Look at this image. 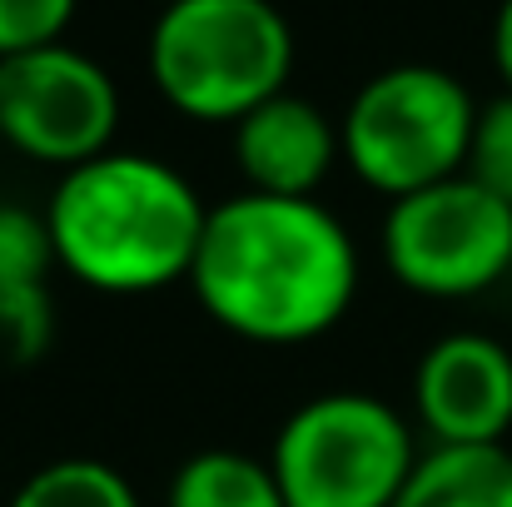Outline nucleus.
Returning <instances> with one entry per match:
<instances>
[{"label": "nucleus", "instance_id": "f257e3e1", "mask_svg": "<svg viewBox=\"0 0 512 507\" xmlns=\"http://www.w3.org/2000/svg\"><path fill=\"white\" fill-rule=\"evenodd\" d=\"M189 289L234 338L289 348L343 324L358 294V249L319 199L249 189L209 209Z\"/></svg>", "mask_w": 512, "mask_h": 507}, {"label": "nucleus", "instance_id": "f03ea898", "mask_svg": "<svg viewBox=\"0 0 512 507\" xmlns=\"http://www.w3.org/2000/svg\"><path fill=\"white\" fill-rule=\"evenodd\" d=\"M204 219L199 189L140 150L65 169L45 209L55 264L100 294H155L189 279Z\"/></svg>", "mask_w": 512, "mask_h": 507}, {"label": "nucleus", "instance_id": "7ed1b4c3", "mask_svg": "<svg viewBox=\"0 0 512 507\" xmlns=\"http://www.w3.org/2000/svg\"><path fill=\"white\" fill-rule=\"evenodd\" d=\"M294 30L274 0H170L150 30V80L179 115L239 125L289 90Z\"/></svg>", "mask_w": 512, "mask_h": 507}, {"label": "nucleus", "instance_id": "20e7f679", "mask_svg": "<svg viewBox=\"0 0 512 507\" xmlns=\"http://www.w3.org/2000/svg\"><path fill=\"white\" fill-rule=\"evenodd\" d=\"M478 125L473 90L443 65L378 70L343 110L339 145L348 169L388 194H418L468 169Z\"/></svg>", "mask_w": 512, "mask_h": 507}, {"label": "nucleus", "instance_id": "39448f33", "mask_svg": "<svg viewBox=\"0 0 512 507\" xmlns=\"http://www.w3.org/2000/svg\"><path fill=\"white\" fill-rule=\"evenodd\" d=\"M418 463L413 428L373 393L299 403L269 453L284 507H393Z\"/></svg>", "mask_w": 512, "mask_h": 507}, {"label": "nucleus", "instance_id": "423d86ee", "mask_svg": "<svg viewBox=\"0 0 512 507\" xmlns=\"http://www.w3.org/2000/svg\"><path fill=\"white\" fill-rule=\"evenodd\" d=\"M388 274L423 299H478L512 274V204L473 174H453L388 204Z\"/></svg>", "mask_w": 512, "mask_h": 507}, {"label": "nucleus", "instance_id": "0eeeda50", "mask_svg": "<svg viewBox=\"0 0 512 507\" xmlns=\"http://www.w3.org/2000/svg\"><path fill=\"white\" fill-rule=\"evenodd\" d=\"M120 90L110 70L70 45L0 60V140L35 165L75 169L110 150Z\"/></svg>", "mask_w": 512, "mask_h": 507}, {"label": "nucleus", "instance_id": "6e6552de", "mask_svg": "<svg viewBox=\"0 0 512 507\" xmlns=\"http://www.w3.org/2000/svg\"><path fill=\"white\" fill-rule=\"evenodd\" d=\"M413 408L433 443H503L512 428V348L493 334H443L413 373Z\"/></svg>", "mask_w": 512, "mask_h": 507}, {"label": "nucleus", "instance_id": "1a4fd4ad", "mask_svg": "<svg viewBox=\"0 0 512 507\" xmlns=\"http://www.w3.org/2000/svg\"><path fill=\"white\" fill-rule=\"evenodd\" d=\"M339 160V125L304 95L284 90L234 125V165L254 194L314 199Z\"/></svg>", "mask_w": 512, "mask_h": 507}, {"label": "nucleus", "instance_id": "9d476101", "mask_svg": "<svg viewBox=\"0 0 512 507\" xmlns=\"http://www.w3.org/2000/svg\"><path fill=\"white\" fill-rule=\"evenodd\" d=\"M393 507H512L508 443H433Z\"/></svg>", "mask_w": 512, "mask_h": 507}, {"label": "nucleus", "instance_id": "9b49d317", "mask_svg": "<svg viewBox=\"0 0 512 507\" xmlns=\"http://www.w3.org/2000/svg\"><path fill=\"white\" fill-rule=\"evenodd\" d=\"M170 507H284V493L264 458L234 448H204L179 463Z\"/></svg>", "mask_w": 512, "mask_h": 507}, {"label": "nucleus", "instance_id": "f8f14e48", "mask_svg": "<svg viewBox=\"0 0 512 507\" xmlns=\"http://www.w3.org/2000/svg\"><path fill=\"white\" fill-rule=\"evenodd\" d=\"M10 507H140L130 478L100 458H55L35 468Z\"/></svg>", "mask_w": 512, "mask_h": 507}, {"label": "nucleus", "instance_id": "ddd939ff", "mask_svg": "<svg viewBox=\"0 0 512 507\" xmlns=\"http://www.w3.org/2000/svg\"><path fill=\"white\" fill-rule=\"evenodd\" d=\"M55 343V304L45 284H0V363L30 368Z\"/></svg>", "mask_w": 512, "mask_h": 507}, {"label": "nucleus", "instance_id": "4468645a", "mask_svg": "<svg viewBox=\"0 0 512 507\" xmlns=\"http://www.w3.org/2000/svg\"><path fill=\"white\" fill-rule=\"evenodd\" d=\"M55 264L45 214L25 204H0V284H45Z\"/></svg>", "mask_w": 512, "mask_h": 507}, {"label": "nucleus", "instance_id": "2eb2a0df", "mask_svg": "<svg viewBox=\"0 0 512 507\" xmlns=\"http://www.w3.org/2000/svg\"><path fill=\"white\" fill-rule=\"evenodd\" d=\"M483 189H493L503 204H512V90L478 105V125H473V150L468 169Z\"/></svg>", "mask_w": 512, "mask_h": 507}, {"label": "nucleus", "instance_id": "dca6fc26", "mask_svg": "<svg viewBox=\"0 0 512 507\" xmlns=\"http://www.w3.org/2000/svg\"><path fill=\"white\" fill-rule=\"evenodd\" d=\"M75 0H0V60L40 45H60Z\"/></svg>", "mask_w": 512, "mask_h": 507}, {"label": "nucleus", "instance_id": "f3484780", "mask_svg": "<svg viewBox=\"0 0 512 507\" xmlns=\"http://www.w3.org/2000/svg\"><path fill=\"white\" fill-rule=\"evenodd\" d=\"M493 65H498L503 85L512 90V0L498 5V20H493Z\"/></svg>", "mask_w": 512, "mask_h": 507}]
</instances>
